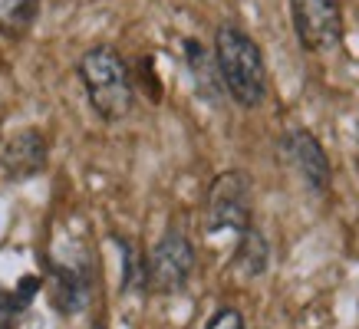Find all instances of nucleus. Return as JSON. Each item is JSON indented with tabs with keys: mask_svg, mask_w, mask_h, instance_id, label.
<instances>
[{
	"mask_svg": "<svg viewBox=\"0 0 359 329\" xmlns=\"http://www.w3.org/2000/svg\"><path fill=\"white\" fill-rule=\"evenodd\" d=\"M215 66L221 86L241 109H257L267 99V63L257 40L238 23H221L215 30Z\"/></svg>",
	"mask_w": 359,
	"mask_h": 329,
	"instance_id": "nucleus-1",
	"label": "nucleus"
},
{
	"mask_svg": "<svg viewBox=\"0 0 359 329\" xmlns=\"http://www.w3.org/2000/svg\"><path fill=\"white\" fill-rule=\"evenodd\" d=\"M79 83L86 89L93 112L102 122L126 119L135 106V86H132L129 63L122 59L116 46H93L79 56Z\"/></svg>",
	"mask_w": 359,
	"mask_h": 329,
	"instance_id": "nucleus-2",
	"label": "nucleus"
},
{
	"mask_svg": "<svg viewBox=\"0 0 359 329\" xmlns=\"http://www.w3.org/2000/svg\"><path fill=\"white\" fill-rule=\"evenodd\" d=\"M195 274V244L185 230L168 227L145 257V280L152 293H182Z\"/></svg>",
	"mask_w": 359,
	"mask_h": 329,
	"instance_id": "nucleus-3",
	"label": "nucleus"
},
{
	"mask_svg": "<svg viewBox=\"0 0 359 329\" xmlns=\"http://www.w3.org/2000/svg\"><path fill=\"white\" fill-rule=\"evenodd\" d=\"M205 220L211 234H241L250 227V181L244 172H221L211 181Z\"/></svg>",
	"mask_w": 359,
	"mask_h": 329,
	"instance_id": "nucleus-4",
	"label": "nucleus"
},
{
	"mask_svg": "<svg viewBox=\"0 0 359 329\" xmlns=\"http://www.w3.org/2000/svg\"><path fill=\"white\" fill-rule=\"evenodd\" d=\"M294 33L306 53H330L343 43L339 0H290Z\"/></svg>",
	"mask_w": 359,
	"mask_h": 329,
	"instance_id": "nucleus-5",
	"label": "nucleus"
},
{
	"mask_svg": "<svg viewBox=\"0 0 359 329\" xmlns=\"http://www.w3.org/2000/svg\"><path fill=\"white\" fill-rule=\"evenodd\" d=\"M280 152L287 155V162L294 164V172L313 188L316 195H323L330 188V181H333V164H330L327 152H323V145H320V139H316L313 132H306V129L283 132Z\"/></svg>",
	"mask_w": 359,
	"mask_h": 329,
	"instance_id": "nucleus-6",
	"label": "nucleus"
},
{
	"mask_svg": "<svg viewBox=\"0 0 359 329\" xmlns=\"http://www.w3.org/2000/svg\"><path fill=\"white\" fill-rule=\"evenodd\" d=\"M46 139L36 129H23L11 135L0 148V172L7 181H30L46 168Z\"/></svg>",
	"mask_w": 359,
	"mask_h": 329,
	"instance_id": "nucleus-7",
	"label": "nucleus"
},
{
	"mask_svg": "<svg viewBox=\"0 0 359 329\" xmlns=\"http://www.w3.org/2000/svg\"><path fill=\"white\" fill-rule=\"evenodd\" d=\"M50 276H53V303L60 313H79L89 303L93 293V274L86 263L79 260H50Z\"/></svg>",
	"mask_w": 359,
	"mask_h": 329,
	"instance_id": "nucleus-8",
	"label": "nucleus"
},
{
	"mask_svg": "<svg viewBox=\"0 0 359 329\" xmlns=\"http://www.w3.org/2000/svg\"><path fill=\"white\" fill-rule=\"evenodd\" d=\"M185 63L191 69V79H195L198 92L208 99V102H218L221 99V76H218V66H215V56L208 53L205 46L198 40H185Z\"/></svg>",
	"mask_w": 359,
	"mask_h": 329,
	"instance_id": "nucleus-9",
	"label": "nucleus"
},
{
	"mask_svg": "<svg viewBox=\"0 0 359 329\" xmlns=\"http://www.w3.org/2000/svg\"><path fill=\"white\" fill-rule=\"evenodd\" d=\"M271 263V244L261 230L250 224L248 230L238 234V251H234V267H238L244 276H261Z\"/></svg>",
	"mask_w": 359,
	"mask_h": 329,
	"instance_id": "nucleus-10",
	"label": "nucleus"
},
{
	"mask_svg": "<svg viewBox=\"0 0 359 329\" xmlns=\"http://www.w3.org/2000/svg\"><path fill=\"white\" fill-rule=\"evenodd\" d=\"M40 17V0H0V36L23 40Z\"/></svg>",
	"mask_w": 359,
	"mask_h": 329,
	"instance_id": "nucleus-11",
	"label": "nucleus"
},
{
	"mask_svg": "<svg viewBox=\"0 0 359 329\" xmlns=\"http://www.w3.org/2000/svg\"><path fill=\"white\" fill-rule=\"evenodd\" d=\"M116 247L122 251V290L126 293H145L149 280H145V257L129 237H112Z\"/></svg>",
	"mask_w": 359,
	"mask_h": 329,
	"instance_id": "nucleus-12",
	"label": "nucleus"
},
{
	"mask_svg": "<svg viewBox=\"0 0 359 329\" xmlns=\"http://www.w3.org/2000/svg\"><path fill=\"white\" fill-rule=\"evenodd\" d=\"M205 329H244V316H241V309H234V307H221L211 313Z\"/></svg>",
	"mask_w": 359,
	"mask_h": 329,
	"instance_id": "nucleus-13",
	"label": "nucleus"
},
{
	"mask_svg": "<svg viewBox=\"0 0 359 329\" xmlns=\"http://www.w3.org/2000/svg\"><path fill=\"white\" fill-rule=\"evenodd\" d=\"M0 329H36V323H30V309H27L17 316H0Z\"/></svg>",
	"mask_w": 359,
	"mask_h": 329,
	"instance_id": "nucleus-14",
	"label": "nucleus"
},
{
	"mask_svg": "<svg viewBox=\"0 0 359 329\" xmlns=\"http://www.w3.org/2000/svg\"><path fill=\"white\" fill-rule=\"evenodd\" d=\"M93 329H102V326H93Z\"/></svg>",
	"mask_w": 359,
	"mask_h": 329,
	"instance_id": "nucleus-15",
	"label": "nucleus"
}]
</instances>
